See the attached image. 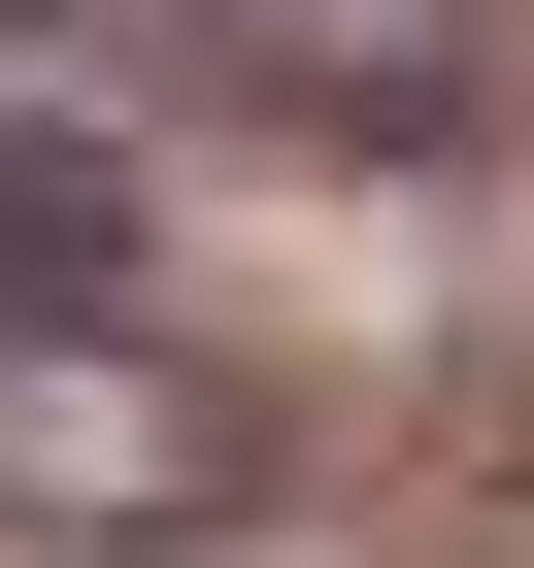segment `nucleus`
<instances>
[{"label":"nucleus","instance_id":"f03ea898","mask_svg":"<svg viewBox=\"0 0 534 568\" xmlns=\"http://www.w3.org/2000/svg\"><path fill=\"white\" fill-rule=\"evenodd\" d=\"M0 468H34L68 535H234V435L134 368V302H101V335H0Z\"/></svg>","mask_w":534,"mask_h":568},{"label":"nucleus","instance_id":"f257e3e1","mask_svg":"<svg viewBox=\"0 0 534 568\" xmlns=\"http://www.w3.org/2000/svg\"><path fill=\"white\" fill-rule=\"evenodd\" d=\"M201 68L267 134H501L534 101V0H201Z\"/></svg>","mask_w":534,"mask_h":568},{"label":"nucleus","instance_id":"7ed1b4c3","mask_svg":"<svg viewBox=\"0 0 534 568\" xmlns=\"http://www.w3.org/2000/svg\"><path fill=\"white\" fill-rule=\"evenodd\" d=\"M101 302H134V168L34 101V134H0V335H101Z\"/></svg>","mask_w":534,"mask_h":568}]
</instances>
